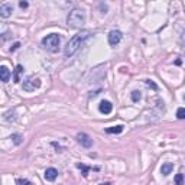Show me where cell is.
I'll list each match as a JSON object with an SVG mask.
<instances>
[{
  "instance_id": "obj_1",
  "label": "cell",
  "mask_w": 185,
  "mask_h": 185,
  "mask_svg": "<svg viewBox=\"0 0 185 185\" xmlns=\"http://www.w3.org/2000/svg\"><path fill=\"white\" fill-rule=\"evenodd\" d=\"M90 35H91L90 30H81V32L74 35L68 41V44H67V46H65V49H64L65 57H72V55L84 45V42L90 38Z\"/></svg>"
},
{
  "instance_id": "obj_2",
  "label": "cell",
  "mask_w": 185,
  "mask_h": 185,
  "mask_svg": "<svg viewBox=\"0 0 185 185\" xmlns=\"http://www.w3.org/2000/svg\"><path fill=\"white\" fill-rule=\"evenodd\" d=\"M67 23H68L69 28L81 29L84 26V23H85V13L81 9H72L69 12L68 18H67Z\"/></svg>"
},
{
  "instance_id": "obj_3",
  "label": "cell",
  "mask_w": 185,
  "mask_h": 185,
  "mask_svg": "<svg viewBox=\"0 0 185 185\" xmlns=\"http://www.w3.org/2000/svg\"><path fill=\"white\" fill-rule=\"evenodd\" d=\"M61 44V36L58 33H51L42 39V46L48 49L49 52H57Z\"/></svg>"
},
{
  "instance_id": "obj_4",
  "label": "cell",
  "mask_w": 185,
  "mask_h": 185,
  "mask_svg": "<svg viewBox=\"0 0 185 185\" xmlns=\"http://www.w3.org/2000/svg\"><path fill=\"white\" fill-rule=\"evenodd\" d=\"M41 87V80L39 78H33V77H28L23 81V90L25 91H35L36 88Z\"/></svg>"
},
{
  "instance_id": "obj_5",
  "label": "cell",
  "mask_w": 185,
  "mask_h": 185,
  "mask_svg": "<svg viewBox=\"0 0 185 185\" xmlns=\"http://www.w3.org/2000/svg\"><path fill=\"white\" fill-rule=\"evenodd\" d=\"M77 140H78V143L84 147H91L93 146V139L88 136L87 133H78L77 135Z\"/></svg>"
},
{
  "instance_id": "obj_6",
  "label": "cell",
  "mask_w": 185,
  "mask_h": 185,
  "mask_svg": "<svg viewBox=\"0 0 185 185\" xmlns=\"http://www.w3.org/2000/svg\"><path fill=\"white\" fill-rule=\"evenodd\" d=\"M121 41V32L120 30H111L109 33V44L111 46H116Z\"/></svg>"
},
{
  "instance_id": "obj_7",
  "label": "cell",
  "mask_w": 185,
  "mask_h": 185,
  "mask_svg": "<svg viewBox=\"0 0 185 185\" xmlns=\"http://www.w3.org/2000/svg\"><path fill=\"white\" fill-rule=\"evenodd\" d=\"M98 110H100V113L103 114H110L111 113V110H113V104L107 100H103L100 104H98Z\"/></svg>"
},
{
  "instance_id": "obj_8",
  "label": "cell",
  "mask_w": 185,
  "mask_h": 185,
  "mask_svg": "<svg viewBox=\"0 0 185 185\" xmlns=\"http://www.w3.org/2000/svg\"><path fill=\"white\" fill-rule=\"evenodd\" d=\"M12 12H13V6H12L10 3H4L0 6V16H2L3 19L9 18V16L12 15Z\"/></svg>"
},
{
  "instance_id": "obj_9",
  "label": "cell",
  "mask_w": 185,
  "mask_h": 185,
  "mask_svg": "<svg viewBox=\"0 0 185 185\" xmlns=\"http://www.w3.org/2000/svg\"><path fill=\"white\" fill-rule=\"evenodd\" d=\"M45 179L46 181H49V182H52V181H55L57 179V177H58V171L55 169V168H48V169L45 171Z\"/></svg>"
},
{
  "instance_id": "obj_10",
  "label": "cell",
  "mask_w": 185,
  "mask_h": 185,
  "mask_svg": "<svg viewBox=\"0 0 185 185\" xmlns=\"http://www.w3.org/2000/svg\"><path fill=\"white\" fill-rule=\"evenodd\" d=\"M172 171H174V163L172 162H165L162 166H161V174L165 175V177L166 175H169Z\"/></svg>"
},
{
  "instance_id": "obj_11",
  "label": "cell",
  "mask_w": 185,
  "mask_h": 185,
  "mask_svg": "<svg viewBox=\"0 0 185 185\" xmlns=\"http://www.w3.org/2000/svg\"><path fill=\"white\" fill-rule=\"evenodd\" d=\"M0 78L3 83H8L9 80H10V71L8 69V67H0Z\"/></svg>"
},
{
  "instance_id": "obj_12",
  "label": "cell",
  "mask_w": 185,
  "mask_h": 185,
  "mask_svg": "<svg viewBox=\"0 0 185 185\" xmlns=\"http://www.w3.org/2000/svg\"><path fill=\"white\" fill-rule=\"evenodd\" d=\"M123 127H125V126H121V125L113 126V127H107L106 133H110V135H119V133L123 132Z\"/></svg>"
},
{
  "instance_id": "obj_13",
  "label": "cell",
  "mask_w": 185,
  "mask_h": 185,
  "mask_svg": "<svg viewBox=\"0 0 185 185\" xmlns=\"http://www.w3.org/2000/svg\"><path fill=\"white\" fill-rule=\"evenodd\" d=\"M77 168H78V169H81V172H83L84 177H87L88 172H90L91 169H97V171H98V168H91V166H85V165H83V163H77Z\"/></svg>"
},
{
  "instance_id": "obj_14",
  "label": "cell",
  "mask_w": 185,
  "mask_h": 185,
  "mask_svg": "<svg viewBox=\"0 0 185 185\" xmlns=\"http://www.w3.org/2000/svg\"><path fill=\"white\" fill-rule=\"evenodd\" d=\"M22 71H23V67L22 65H18V67H16V71H15V77H13L15 83H20V72Z\"/></svg>"
},
{
  "instance_id": "obj_15",
  "label": "cell",
  "mask_w": 185,
  "mask_h": 185,
  "mask_svg": "<svg viewBox=\"0 0 185 185\" xmlns=\"http://www.w3.org/2000/svg\"><path fill=\"white\" fill-rule=\"evenodd\" d=\"M10 139L13 140V143H15V145H20L23 142V136H22V135H12Z\"/></svg>"
},
{
  "instance_id": "obj_16",
  "label": "cell",
  "mask_w": 185,
  "mask_h": 185,
  "mask_svg": "<svg viewBox=\"0 0 185 185\" xmlns=\"http://www.w3.org/2000/svg\"><path fill=\"white\" fill-rule=\"evenodd\" d=\"M4 120H6V121H15L16 120L15 111H8V113L4 114Z\"/></svg>"
},
{
  "instance_id": "obj_17",
  "label": "cell",
  "mask_w": 185,
  "mask_h": 185,
  "mask_svg": "<svg viewBox=\"0 0 185 185\" xmlns=\"http://www.w3.org/2000/svg\"><path fill=\"white\" fill-rule=\"evenodd\" d=\"M177 117L179 120H184L185 119V107H179V109L177 110Z\"/></svg>"
},
{
  "instance_id": "obj_18",
  "label": "cell",
  "mask_w": 185,
  "mask_h": 185,
  "mask_svg": "<svg viewBox=\"0 0 185 185\" xmlns=\"http://www.w3.org/2000/svg\"><path fill=\"white\" fill-rule=\"evenodd\" d=\"M174 185H184V175H182V174H178L177 177H175Z\"/></svg>"
},
{
  "instance_id": "obj_19",
  "label": "cell",
  "mask_w": 185,
  "mask_h": 185,
  "mask_svg": "<svg viewBox=\"0 0 185 185\" xmlns=\"http://www.w3.org/2000/svg\"><path fill=\"white\" fill-rule=\"evenodd\" d=\"M140 97H142V94H140V91H132V100L135 103H137L140 100Z\"/></svg>"
},
{
  "instance_id": "obj_20",
  "label": "cell",
  "mask_w": 185,
  "mask_h": 185,
  "mask_svg": "<svg viewBox=\"0 0 185 185\" xmlns=\"http://www.w3.org/2000/svg\"><path fill=\"white\" fill-rule=\"evenodd\" d=\"M16 184L18 185H30V182L28 181V179H25V178H18V179H16Z\"/></svg>"
},
{
  "instance_id": "obj_21",
  "label": "cell",
  "mask_w": 185,
  "mask_h": 185,
  "mask_svg": "<svg viewBox=\"0 0 185 185\" xmlns=\"http://www.w3.org/2000/svg\"><path fill=\"white\" fill-rule=\"evenodd\" d=\"M146 84H147V85H151V87H152V88H153V90H156V88H158V87H156V85H155V84L152 83L151 80H146Z\"/></svg>"
},
{
  "instance_id": "obj_22",
  "label": "cell",
  "mask_w": 185,
  "mask_h": 185,
  "mask_svg": "<svg viewBox=\"0 0 185 185\" xmlns=\"http://www.w3.org/2000/svg\"><path fill=\"white\" fill-rule=\"evenodd\" d=\"M19 46H20V44H19V42H16L15 45H13V46H12V48H10V51H12V52H13V51H16V49L19 48Z\"/></svg>"
},
{
  "instance_id": "obj_23",
  "label": "cell",
  "mask_w": 185,
  "mask_h": 185,
  "mask_svg": "<svg viewBox=\"0 0 185 185\" xmlns=\"http://www.w3.org/2000/svg\"><path fill=\"white\" fill-rule=\"evenodd\" d=\"M19 6H20L22 9H26V8H28V2H20Z\"/></svg>"
}]
</instances>
